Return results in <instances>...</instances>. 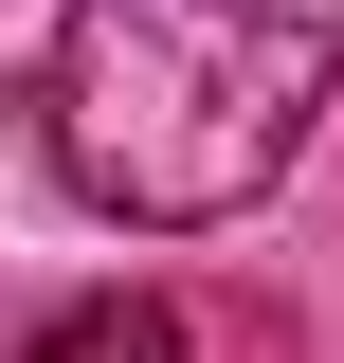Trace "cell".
Instances as JSON below:
<instances>
[{"label": "cell", "mask_w": 344, "mask_h": 363, "mask_svg": "<svg viewBox=\"0 0 344 363\" xmlns=\"http://www.w3.org/2000/svg\"><path fill=\"white\" fill-rule=\"evenodd\" d=\"M308 128H326V18L308 0H73L37 55L55 182L127 236L254 218Z\"/></svg>", "instance_id": "obj_1"}, {"label": "cell", "mask_w": 344, "mask_h": 363, "mask_svg": "<svg viewBox=\"0 0 344 363\" xmlns=\"http://www.w3.org/2000/svg\"><path fill=\"white\" fill-rule=\"evenodd\" d=\"M18 363H181V309H164V291H73Z\"/></svg>", "instance_id": "obj_2"}]
</instances>
